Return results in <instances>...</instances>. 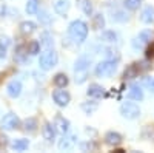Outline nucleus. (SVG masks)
Segmentation results:
<instances>
[{"label":"nucleus","mask_w":154,"mask_h":153,"mask_svg":"<svg viewBox=\"0 0 154 153\" xmlns=\"http://www.w3.org/2000/svg\"><path fill=\"white\" fill-rule=\"evenodd\" d=\"M68 34L75 43H82L88 36V25L83 20H74L68 28Z\"/></svg>","instance_id":"obj_1"},{"label":"nucleus","mask_w":154,"mask_h":153,"mask_svg":"<svg viewBox=\"0 0 154 153\" xmlns=\"http://www.w3.org/2000/svg\"><path fill=\"white\" fill-rule=\"evenodd\" d=\"M57 62H59V56L54 49H46L40 54V57H38V65H40V68L45 70V71L53 70L57 65Z\"/></svg>","instance_id":"obj_2"},{"label":"nucleus","mask_w":154,"mask_h":153,"mask_svg":"<svg viewBox=\"0 0 154 153\" xmlns=\"http://www.w3.org/2000/svg\"><path fill=\"white\" fill-rule=\"evenodd\" d=\"M116 70H117V60L105 59L96 65V76H99V78H108V76L116 73Z\"/></svg>","instance_id":"obj_3"},{"label":"nucleus","mask_w":154,"mask_h":153,"mask_svg":"<svg viewBox=\"0 0 154 153\" xmlns=\"http://www.w3.org/2000/svg\"><path fill=\"white\" fill-rule=\"evenodd\" d=\"M120 114L126 119H137L140 116V108L134 102H123L120 105Z\"/></svg>","instance_id":"obj_4"},{"label":"nucleus","mask_w":154,"mask_h":153,"mask_svg":"<svg viewBox=\"0 0 154 153\" xmlns=\"http://www.w3.org/2000/svg\"><path fill=\"white\" fill-rule=\"evenodd\" d=\"M20 125V119L17 118V114L14 113H8L3 116L2 122H0V127H2L3 130H14Z\"/></svg>","instance_id":"obj_5"},{"label":"nucleus","mask_w":154,"mask_h":153,"mask_svg":"<svg viewBox=\"0 0 154 153\" xmlns=\"http://www.w3.org/2000/svg\"><path fill=\"white\" fill-rule=\"evenodd\" d=\"M53 99H54V102L59 107H66L69 104V100H71V96L65 90H56L53 93Z\"/></svg>","instance_id":"obj_6"},{"label":"nucleus","mask_w":154,"mask_h":153,"mask_svg":"<svg viewBox=\"0 0 154 153\" xmlns=\"http://www.w3.org/2000/svg\"><path fill=\"white\" fill-rule=\"evenodd\" d=\"M151 39H152V31L151 30H143V31L139 33L137 39H134L133 45H134V48H142L145 43H149Z\"/></svg>","instance_id":"obj_7"},{"label":"nucleus","mask_w":154,"mask_h":153,"mask_svg":"<svg viewBox=\"0 0 154 153\" xmlns=\"http://www.w3.org/2000/svg\"><path fill=\"white\" fill-rule=\"evenodd\" d=\"M20 93H22V84H20V81H11L8 85H6V94L9 96V97H19L20 96Z\"/></svg>","instance_id":"obj_8"},{"label":"nucleus","mask_w":154,"mask_h":153,"mask_svg":"<svg viewBox=\"0 0 154 153\" xmlns=\"http://www.w3.org/2000/svg\"><path fill=\"white\" fill-rule=\"evenodd\" d=\"M53 125H54V129H56L59 133H62V135H66V133L69 132V121L65 119L63 116H57Z\"/></svg>","instance_id":"obj_9"},{"label":"nucleus","mask_w":154,"mask_h":153,"mask_svg":"<svg viewBox=\"0 0 154 153\" xmlns=\"http://www.w3.org/2000/svg\"><path fill=\"white\" fill-rule=\"evenodd\" d=\"M77 142V139H75V135H69V136H63L60 139V142H59V148L60 150H71Z\"/></svg>","instance_id":"obj_10"},{"label":"nucleus","mask_w":154,"mask_h":153,"mask_svg":"<svg viewBox=\"0 0 154 153\" xmlns=\"http://www.w3.org/2000/svg\"><path fill=\"white\" fill-rule=\"evenodd\" d=\"M128 97L133 99V100H142L143 99V90L139 85L133 84L130 87V90H128Z\"/></svg>","instance_id":"obj_11"},{"label":"nucleus","mask_w":154,"mask_h":153,"mask_svg":"<svg viewBox=\"0 0 154 153\" xmlns=\"http://www.w3.org/2000/svg\"><path fill=\"white\" fill-rule=\"evenodd\" d=\"M89 63H91V59L86 57V56H83V57H80V59H77V60H75V65H74L75 73L86 71V70H88V67H89Z\"/></svg>","instance_id":"obj_12"},{"label":"nucleus","mask_w":154,"mask_h":153,"mask_svg":"<svg viewBox=\"0 0 154 153\" xmlns=\"http://www.w3.org/2000/svg\"><path fill=\"white\" fill-rule=\"evenodd\" d=\"M88 96L89 97H94V99H99L102 96H105V90L100 85L93 84V85H89V88H88Z\"/></svg>","instance_id":"obj_13"},{"label":"nucleus","mask_w":154,"mask_h":153,"mask_svg":"<svg viewBox=\"0 0 154 153\" xmlns=\"http://www.w3.org/2000/svg\"><path fill=\"white\" fill-rule=\"evenodd\" d=\"M105 142L108 145H119L122 142V136L119 133H116V132H108L105 135Z\"/></svg>","instance_id":"obj_14"},{"label":"nucleus","mask_w":154,"mask_h":153,"mask_svg":"<svg viewBox=\"0 0 154 153\" xmlns=\"http://www.w3.org/2000/svg\"><path fill=\"white\" fill-rule=\"evenodd\" d=\"M140 19H142L143 23H152L154 22V8L152 6H145L142 14H140Z\"/></svg>","instance_id":"obj_15"},{"label":"nucleus","mask_w":154,"mask_h":153,"mask_svg":"<svg viewBox=\"0 0 154 153\" xmlns=\"http://www.w3.org/2000/svg\"><path fill=\"white\" fill-rule=\"evenodd\" d=\"M43 138L46 139V141H53V139L56 138V129H54V125L53 124H45V127H43Z\"/></svg>","instance_id":"obj_16"},{"label":"nucleus","mask_w":154,"mask_h":153,"mask_svg":"<svg viewBox=\"0 0 154 153\" xmlns=\"http://www.w3.org/2000/svg\"><path fill=\"white\" fill-rule=\"evenodd\" d=\"M69 9V2L68 0H57L54 3V11L59 12V14H65Z\"/></svg>","instance_id":"obj_17"},{"label":"nucleus","mask_w":154,"mask_h":153,"mask_svg":"<svg viewBox=\"0 0 154 153\" xmlns=\"http://www.w3.org/2000/svg\"><path fill=\"white\" fill-rule=\"evenodd\" d=\"M11 45V40H9V37L8 36H2L0 37V59H3L6 56V51Z\"/></svg>","instance_id":"obj_18"},{"label":"nucleus","mask_w":154,"mask_h":153,"mask_svg":"<svg viewBox=\"0 0 154 153\" xmlns=\"http://www.w3.org/2000/svg\"><path fill=\"white\" fill-rule=\"evenodd\" d=\"M35 23L34 22H22L20 23V31L23 33V34H31V33H34L35 31Z\"/></svg>","instance_id":"obj_19"},{"label":"nucleus","mask_w":154,"mask_h":153,"mask_svg":"<svg viewBox=\"0 0 154 153\" xmlns=\"http://www.w3.org/2000/svg\"><path fill=\"white\" fill-rule=\"evenodd\" d=\"M11 147L14 150H26L29 147V141L28 139H16V141H12Z\"/></svg>","instance_id":"obj_20"},{"label":"nucleus","mask_w":154,"mask_h":153,"mask_svg":"<svg viewBox=\"0 0 154 153\" xmlns=\"http://www.w3.org/2000/svg\"><path fill=\"white\" fill-rule=\"evenodd\" d=\"M79 6H80V9L85 12L86 16H91V14H93V5H91V0H79Z\"/></svg>","instance_id":"obj_21"},{"label":"nucleus","mask_w":154,"mask_h":153,"mask_svg":"<svg viewBox=\"0 0 154 153\" xmlns=\"http://www.w3.org/2000/svg\"><path fill=\"white\" fill-rule=\"evenodd\" d=\"M54 84L57 85V87H66L68 85V76L66 74H63V73H59L56 78H54Z\"/></svg>","instance_id":"obj_22"},{"label":"nucleus","mask_w":154,"mask_h":153,"mask_svg":"<svg viewBox=\"0 0 154 153\" xmlns=\"http://www.w3.org/2000/svg\"><path fill=\"white\" fill-rule=\"evenodd\" d=\"M38 11V0H26V12L28 14H35Z\"/></svg>","instance_id":"obj_23"},{"label":"nucleus","mask_w":154,"mask_h":153,"mask_svg":"<svg viewBox=\"0 0 154 153\" xmlns=\"http://www.w3.org/2000/svg\"><path fill=\"white\" fill-rule=\"evenodd\" d=\"M102 39H103L105 42H116V40H117V36H116L112 31H108V33H103V34H102Z\"/></svg>","instance_id":"obj_24"},{"label":"nucleus","mask_w":154,"mask_h":153,"mask_svg":"<svg viewBox=\"0 0 154 153\" xmlns=\"http://www.w3.org/2000/svg\"><path fill=\"white\" fill-rule=\"evenodd\" d=\"M143 85L148 88L151 93H154V78H145L143 79Z\"/></svg>","instance_id":"obj_25"},{"label":"nucleus","mask_w":154,"mask_h":153,"mask_svg":"<svg viewBox=\"0 0 154 153\" xmlns=\"http://www.w3.org/2000/svg\"><path fill=\"white\" fill-rule=\"evenodd\" d=\"M125 6L128 8V9H136V8H139V0H125Z\"/></svg>","instance_id":"obj_26"},{"label":"nucleus","mask_w":154,"mask_h":153,"mask_svg":"<svg viewBox=\"0 0 154 153\" xmlns=\"http://www.w3.org/2000/svg\"><path fill=\"white\" fill-rule=\"evenodd\" d=\"M38 48H40V43H38V42H32V43L29 45V48L26 46V49H28L29 54H37V53H38Z\"/></svg>","instance_id":"obj_27"},{"label":"nucleus","mask_w":154,"mask_h":153,"mask_svg":"<svg viewBox=\"0 0 154 153\" xmlns=\"http://www.w3.org/2000/svg\"><path fill=\"white\" fill-rule=\"evenodd\" d=\"M82 108H83L88 114H91L93 111H96V110H97V104H91V105H89V104H83V105H82Z\"/></svg>","instance_id":"obj_28"},{"label":"nucleus","mask_w":154,"mask_h":153,"mask_svg":"<svg viewBox=\"0 0 154 153\" xmlns=\"http://www.w3.org/2000/svg\"><path fill=\"white\" fill-rule=\"evenodd\" d=\"M25 125H26V132H35V121L34 119H28L25 122Z\"/></svg>","instance_id":"obj_29"},{"label":"nucleus","mask_w":154,"mask_h":153,"mask_svg":"<svg viewBox=\"0 0 154 153\" xmlns=\"http://www.w3.org/2000/svg\"><path fill=\"white\" fill-rule=\"evenodd\" d=\"M103 23H105V22H103V17H102V16H97L96 20H94V27H96L97 30H99V28H103Z\"/></svg>","instance_id":"obj_30"},{"label":"nucleus","mask_w":154,"mask_h":153,"mask_svg":"<svg viewBox=\"0 0 154 153\" xmlns=\"http://www.w3.org/2000/svg\"><path fill=\"white\" fill-rule=\"evenodd\" d=\"M146 56L148 57H154V42L149 45V48L146 49Z\"/></svg>","instance_id":"obj_31"},{"label":"nucleus","mask_w":154,"mask_h":153,"mask_svg":"<svg viewBox=\"0 0 154 153\" xmlns=\"http://www.w3.org/2000/svg\"><path fill=\"white\" fill-rule=\"evenodd\" d=\"M139 2H142V0H139Z\"/></svg>","instance_id":"obj_32"}]
</instances>
